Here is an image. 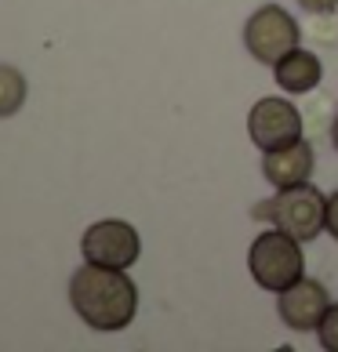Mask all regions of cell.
I'll use <instances>...</instances> for the list:
<instances>
[{"label": "cell", "instance_id": "cell-1", "mask_svg": "<svg viewBox=\"0 0 338 352\" xmlns=\"http://www.w3.org/2000/svg\"><path fill=\"white\" fill-rule=\"evenodd\" d=\"M70 305L91 331L116 334L131 327L138 312V287L127 269H106L84 262L70 276Z\"/></svg>", "mask_w": 338, "mask_h": 352}, {"label": "cell", "instance_id": "cell-2", "mask_svg": "<svg viewBox=\"0 0 338 352\" xmlns=\"http://www.w3.org/2000/svg\"><path fill=\"white\" fill-rule=\"evenodd\" d=\"M248 272L262 291L280 294L284 287H291L295 280L306 276L302 240H295L284 229H269L262 236H255L251 251H248Z\"/></svg>", "mask_w": 338, "mask_h": 352}, {"label": "cell", "instance_id": "cell-3", "mask_svg": "<svg viewBox=\"0 0 338 352\" xmlns=\"http://www.w3.org/2000/svg\"><path fill=\"white\" fill-rule=\"evenodd\" d=\"M255 214H269V221L284 232H291L295 240H317L324 232V218H328V197L302 182V186L291 189H277V197L266 200L262 207H255Z\"/></svg>", "mask_w": 338, "mask_h": 352}, {"label": "cell", "instance_id": "cell-4", "mask_svg": "<svg viewBox=\"0 0 338 352\" xmlns=\"http://www.w3.org/2000/svg\"><path fill=\"white\" fill-rule=\"evenodd\" d=\"M298 44H302L298 19L288 15V8H280V4H262L248 22H244V47H248L251 58L262 62V66L280 62Z\"/></svg>", "mask_w": 338, "mask_h": 352}, {"label": "cell", "instance_id": "cell-5", "mask_svg": "<svg viewBox=\"0 0 338 352\" xmlns=\"http://www.w3.org/2000/svg\"><path fill=\"white\" fill-rule=\"evenodd\" d=\"M81 254L91 265H106V269H131L142 254L138 229L127 226L120 218H102L95 226L84 229L81 236Z\"/></svg>", "mask_w": 338, "mask_h": 352}, {"label": "cell", "instance_id": "cell-6", "mask_svg": "<svg viewBox=\"0 0 338 352\" xmlns=\"http://www.w3.org/2000/svg\"><path fill=\"white\" fill-rule=\"evenodd\" d=\"M302 124L306 120H302V113H298V106L288 98H280V95L258 98L248 113V135L262 153L280 149V146H288V142H298L302 138Z\"/></svg>", "mask_w": 338, "mask_h": 352}, {"label": "cell", "instance_id": "cell-7", "mask_svg": "<svg viewBox=\"0 0 338 352\" xmlns=\"http://www.w3.org/2000/svg\"><path fill=\"white\" fill-rule=\"evenodd\" d=\"M331 309V294H328V283L320 280H295L291 287H284L277 294V312H280V323L295 334H306V331H317L324 312Z\"/></svg>", "mask_w": 338, "mask_h": 352}, {"label": "cell", "instance_id": "cell-8", "mask_svg": "<svg viewBox=\"0 0 338 352\" xmlns=\"http://www.w3.org/2000/svg\"><path fill=\"white\" fill-rule=\"evenodd\" d=\"M313 167H317V156H313V146H309L306 138L262 153V175L273 189L302 186V182H309V175H313Z\"/></svg>", "mask_w": 338, "mask_h": 352}, {"label": "cell", "instance_id": "cell-9", "mask_svg": "<svg viewBox=\"0 0 338 352\" xmlns=\"http://www.w3.org/2000/svg\"><path fill=\"white\" fill-rule=\"evenodd\" d=\"M273 76H277V87L288 91V95H309L324 80V66L313 51L295 47L280 62H273Z\"/></svg>", "mask_w": 338, "mask_h": 352}, {"label": "cell", "instance_id": "cell-10", "mask_svg": "<svg viewBox=\"0 0 338 352\" xmlns=\"http://www.w3.org/2000/svg\"><path fill=\"white\" fill-rule=\"evenodd\" d=\"M25 95H30V84L15 66H4L0 62V120L4 116H15L25 106Z\"/></svg>", "mask_w": 338, "mask_h": 352}, {"label": "cell", "instance_id": "cell-11", "mask_svg": "<svg viewBox=\"0 0 338 352\" xmlns=\"http://www.w3.org/2000/svg\"><path fill=\"white\" fill-rule=\"evenodd\" d=\"M317 338H320V349L338 352V302H331V309L324 312V320L317 327Z\"/></svg>", "mask_w": 338, "mask_h": 352}, {"label": "cell", "instance_id": "cell-12", "mask_svg": "<svg viewBox=\"0 0 338 352\" xmlns=\"http://www.w3.org/2000/svg\"><path fill=\"white\" fill-rule=\"evenodd\" d=\"M324 229H328L331 240H338V189L328 192V218H324Z\"/></svg>", "mask_w": 338, "mask_h": 352}, {"label": "cell", "instance_id": "cell-13", "mask_svg": "<svg viewBox=\"0 0 338 352\" xmlns=\"http://www.w3.org/2000/svg\"><path fill=\"white\" fill-rule=\"evenodd\" d=\"M298 8L309 11V15H328V11L338 8V0H298Z\"/></svg>", "mask_w": 338, "mask_h": 352}, {"label": "cell", "instance_id": "cell-14", "mask_svg": "<svg viewBox=\"0 0 338 352\" xmlns=\"http://www.w3.org/2000/svg\"><path fill=\"white\" fill-rule=\"evenodd\" d=\"M331 146H335V153H338V116L331 120Z\"/></svg>", "mask_w": 338, "mask_h": 352}]
</instances>
